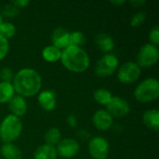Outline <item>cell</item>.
Wrapping results in <instances>:
<instances>
[{
    "mask_svg": "<svg viewBox=\"0 0 159 159\" xmlns=\"http://www.w3.org/2000/svg\"><path fill=\"white\" fill-rule=\"evenodd\" d=\"M129 3V5H131L134 7H142L143 6H144L146 4V1H144V0H131Z\"/></svg>",
    "mask_w": 159,
    "mask_h": 159,
    "instance_id": "cell-33",
    "label": "cell"
},
{
    "mask_svg": "<svg viewBox=\"0 0 159 159\" xmlns=\"http://www.w3.org/2000/svg\"><path fill=\"white\" fill-rule=\"evenodd\" d=\"M58 154L54 146L48 145L46 143L38 146L34 153V159H57Z\"/></svg>",
    "mask_w": 159,
    "mask_h": 159,
    "instance_id": "cell-18",
    "label": "cell"
},
{
    "mask_svg": "<svg viewBox=\"0 0 159 159\" xmlns=\"http://www.w3.org/2000/svg\"><path fill=\"white\" fill-rule=\"evenodd\" d=\"M61 50L52 45L45 47L42 50V58L47 62L49 63H54L59 61L61 60Z\"/></svg>",
    "mask_w": 159,
    "mask_h": 159,
    "instance_id": "cell-19",
    "label": "cell"
},
{
    "mask_svg": "<svg viewBox=\"0 0 159 159\" xmlns=\"http://www.w3.org/2000/svg\"><path fill=\"white\" fill-rule=\"evenodd\" d=\"M16 33H17L16 26L11 22L4 21L0 27V34L5 38H7V40L14 37L16 35Z\"/></svg>",
    "mask_w": 159,
    "mask_h": 159,
    "instance_id": "cell-23",
    "label": "cell"
},
{
    "mask_svg": "<svg viewBox=\"0 0 159 159\" xmlns=\"http://www.w3.org/2000/svg\"><path fill=\"white\" fill-rule=\"evenodd\" d=\"M143 122L149 129L154 131L159 129V111L157 108L148 109L143 114Z\"/></svg>",
    "mask_w": 159,
    "mask_h": 159,
    "instance_id": "cell-16",
    "label": "cell"
},
{
    "mask_svg": "<svg viewBox=\"0 0 159 159\" xmlns=\"http://www.w3.org/2000/svg\"><path fill=\"white\" fill-rule=\"evenodd\" d=\"M58 157L61 158L71 159L75 157L80 151V143L73 138H64L56 145Z\"/></svg>",
    "mask_w": 159,
    "mask_h": 159,
    "instance_id": "cell-9",
    "label": "cell"
},
{
    "mask_svg": "<svg viewBox=\"0 0 159 159\" xmlns=\"http://www.w3.org/2000/svg\"><path fill=\"white\" fill-rule=\"evenodd\" d=\"M45 143L50 146L56 147V145L61 142V132L58 128L52 127L47 130L44 136Z\"/></svg>",
    "mask_w": 159,
    "mask_h": 159,
    "instance_id": "cell-21",
    "label": "cell"
},
{
    "mask_svg": "<svg viewBox=\"0 0 159 159\" xmlns=\"http://www.w3.org/2000/svg\"><path fill=\"white\" fill-rule=\"evenodd\" d=\"M3 22H4V20H3V17H2V15L0 14V27H1V25L3 24Z\"/></svg>",
    "mask_w": 159,
    "mask_h": 159,
    "instance_id": "cell-35",
    "label": "cell"
},
{
    "mask_svg": "<svg viewBox=\"0 0 159 159\" xmlns=\"http://www.w3.org/2000/svg\"><path fill=\"white\" fill-rule=\"evenodd\" d=\"M127 1L126 0H112L110 1V4L114 5V6H123L124 4H126Z\"/></svg>",
    "mask_w": 159,
    "mask_h": 159,
    "instance_id": "cell-34",
    "label": "cell"
},
{
    "mask_svg": "<svg viewBox=\"0 0 159 159\" xmlns=\"http://www.w3.org/2000/svg\"><path fill=\"white\" fill-rule=\"evenodd\" d=\"M61 62L65 69L73 73H84L90 64L89 56L81 47L70 46L61 50Z\"/></svg>",
    "mask_w": 159,
    "mask_h": 159,
    "instance_id": "cell-2",
    "label": "cell"
},
{
    "mask_svg": "<svg viewBox=\"0 0 159 159\" xmlns=\"http://www.w3.org/2000/svg\"><path fill=\"white\" fill-rule=\"evenodd\" d=\"M95 44L97 48L104 54L111 53L115 48L114 38L110 34H104V33L98 34L95 36Z\"/></svg>",
    "mask_w": 159,
    "mask_h": 159,
    "instance_id": "cell-15",
    "label": "cell"
},
{
    "mask_svg": "<svg viewBox=\"0 0 159 159\" xmlns=\"http://www.w3.org/2000/svg\"><path fill=\"white\" fill-rule=\"evenodd\" d=\"M142 75V68L135 61H127L119 65L117 69V79L120 83L129 85L137 82Z\"/></svg>",
    "mask_w": 159,
    "mask_h": 159,
    "instance_id": "cell-6",
    "label": "cell"
},
{
    "mask_svg": "<svg viewBox=\"0 0 159 159\" xmlns=\"http://www.w3.org/2000/svg\"><path fill=\"white\" fill-rule=\"evenodd\" d=\"M8 50H9L8 40L0 34V61L7 57Z\"/></svg>",
    "mask_w": 159,
    "mask_h": 159,
    "instance_id": "cell-28",
    "label": "cell"
},
{
    "mask_svg": "<svg viewBox=\"0 0 159 159\" xmlns=\"http://www.w3.org/2000/svg\"><path fill=\"white\" fill-rule=\"evenodd\" d=\"M15 95L12 83L0 82V103H8Z\"/></svg>",
    "mask_w": 159,
    "mask_h": 159,
    "instance_id": "cell-20",
    "label": "cell"
},
{
    "mask_svg": "<svg viewBox=\"0 0 159 159\" xmlns=\"http://www.w3.org/2000/svg\"><path fill=\"white\" fill-rule=\"evenodd\" d=\"M37 102L43 110L46 112H51L57 105L56 93L51 89L42 90L37 94Z\"/></svg>",
    "mask_w": 159,
    "mask_h": 159,
    "instance_id": "cell-13",
    "label": "cell"
},
{
    "mask_svg": "<svg viewBox=\"0 0 159 159\" xmlns=\"http://www.w3.org/2000/svg\"><path fill=\"white\" fill-rule=\"evenodd\" d=\"M66 122H67V125H68L69 127L73 128V129L76 128V126H77V118H76V116H75V115H73V114H71V115H69V116H67Z\"/></svg>",
    "mask_w": 159,
    "mask_h": 159,
    "instance_id": "cell-32",
    "label": "cell"
},
{
    "mask_svg": "<svg viewBox=\"0 0 159 159\" xmlns=\"http://www.w3.org/2000/svg\"><path fill=\"white\" fill-rule=\"evenodd\" d=\"M149 41L150 44L158 47L159 45V26L156 25L153 28H151L149 32Z\"/></svg>",
    "mask_w": 159,
    "mask_h": 159,
    "instance_id": "cell-29",
    "label": "cell"
},
{
    "mask_svg": "<svg viewBox=\"0 0 159 159\" xmlns=\"http://www.w3.org/2000/svg\"><path fill=\"white\" fill-rule=\"evenodd\" d=\"M50 40L52 43V46L56 47L57 48L63 50L71 46V40H70V32L62 27H57L55 28L50 36Z\"/></svg>",
    "mask_w": 159,
    "mask_h": 159,
    "instance_id": "cell-12",
    "label": "cell"
},
{
    "mask_svg": "<svg viewBox=\"0 0 159 159\" xmlns=\"http://www.w3.org/2000/svg\"><path fill=\"white\" fill-rule=\"evenodd\" d=\"M23 129L22 121L11 114L6 116L0 123V141L3 143L15 142L21 134Z\"/></svg>",
    "mask_w": 159,
    "mask_h": 159,
    "instance_id": "cell-3",
    "label": "cell"
},
{
    "mask_svg": "<svg viewBox=\"0 0 159 159\" xmlns=\"http://www.w3.org/2000/svg\"><path fill=\"white\" fill-rule=\"evenodd\" d=\"M113 95L110 90L104 88L98 89L94 91L93 93V99L96 102H98L101 105H107L110 101L112 100Z\"/></svg>",
    "mask_w": 159,
    "mask_h": 159,
    "instance_id": "cell-22",
    "label": "cell"
},
{
    "mask_svg": "<svg viewBox=\"0 0 159 159\" xmlns=\"http://www.w3.org/2000/svg\"><path fill=\"white\" fill-rule=\"evenodd\" d=\"M76 136L81 141H89L90 140V133L87 129H79L76 132Z\"/></svg>",
    "mask_w": 159,
    "mask_h": 159,
    "instance_id": "cell-30",
    "label": "cell"
},
{
    "mask_svg": "<svg viewBox=\"0 0 159 159\" xmlns=\"http://www.w3.org/2000/svg\"><path fill=\"white\" fill-rule=\"evenodd\" d=\"M70 40H71V46L82 48V46L86 43V36L80 31H74V32H70Z\"/></svg>",
    "mask_w": 159,
    "mask_h": 159,
    "instance_id": "cell-24",
    "label": "cell"
},
{
    "mask_svg": "<svg viewBox=\"0 0 159 159\" xmlns=\"http://www.w3.org/2000/svg\"><path fill=\"white\" fill-rule=\"evenodd\" d=\"M159 60L158 47L150 43L143 45L136 57V63L141 68H149L155 65Z\"/></svg>",
    "mask_w": 159,
    "mask_h": 159,
    "instance_id": "cell-7",
    "label": "cell"
},
{
    "mask_svg": "<svg viewBox=\"0 0 159 159\" xmlns=\"http://www.w3.org/2000/svg\"><path fill=\"white\" fill-rule=\"evenodd\" d=\"M13 76H14V73L9 67H4L0 70V82L11 83Z\"/></svg>",
    "mask_w": 159,
    "mask_h": 159,
    "instance_id": "cell-27",
    "label": "cell"
},
{
    "mask_svg": "<svg viewBox=\"0 0 159 159\" xmlns=\"http://www.w3.org/2000/svg\"><path fill=\"white\" fill-rule=\"evenodd\" d=\"M92 124L98 130L106 131L112 129L114 125V118L110 116V114L103 109L97 110L92 116Z\"/></svg>",
    "mask_w": 159,
    "mask_h": 159,
    "instance_id": "cell-11",
    "label": "cell"
},
{
    "mask_svg": "<svg viewBox=\"0 0 159 159\" xmlns=\"http://www.w3.org/2000/svg\"><path fill=\"white\" fill-rule=\"evenodd\" d=\"M20 13V9L18 7H16L13 4L11 3H8L7 5H5L2 9H1V12L0 14L2 15V17H6V18H15L16 16H18Z\"/></svg>",
    "mask_w": 159,
    "mask_h": 159,
    "instance_id": "cell-25",
    "label": "cell"
},
{
    "mask_svg": "<svg viewBox=\"0 0 159 159\" xmlns=\"http://www.w3.org/2000/svg\"><path fill=\"white\" fill-rule=\"evenodd\" d=\"M146 18H147V15L145 11H139L131 17L129 24L131 27H139L145 22Z\"/></svg>",
    "mask_w": 159,
    "mask_h": 159,
    "instance_id": "cell-26",
    "label": "cell"
},
{
    "mask_svg": "<svg viewBox=\"0 0 159 159\" xmlns=\"http://www.w3.org/2000/svg\"><path fill=\"white\" fill-rule=\"evenodd\" d=\"M8 104V109L11 113V115L17 116V117H21L25 116L27 113L28 105L26 100L19 95H15L7 103Z\"/></svg>",
    "mask_w": 159,
    "mask_h": 159,
    "instance_id": "cell-14",
    "label": "cell"
},
{
    "mask_svg": "<svg viewBox=\"0 0 159 159\" xmlns=\"http://www.w3.org/2000/svg\"><path fill=\"white\" fill-rule=\"evenodd\" d=\"M10 3L13 4L19 9L23 8V7H28L30 5V1L29 0H13Z\"/></svg>",
    "mask_w": 159,
    "mask_h": 159,
    "instance_id": "cell-31",
    "label": "cell"
},
{
    "mask_svg": "<svg viewBox=\"0 0 159 159\" xmlns=\"http://www.w3.org/2000/svg\"><path fill=\"white\" fill-rule=\"evenodd\" d=\"M119 67L118 58L113 54H104L95 64V75L99 77H109L112 76Z\"/></svg>",
    "mask_w": 159,
    "mask_h": 159,
    "instance_id": "cell-5",
    "label": "cell"
},
{
    "mask_svg": "<svg viewBox=\"0 0 159 159\" xmlns=\"http://www.w3.org/2000/svg\"><path fill=\"white\" fill-rule=\"evenodd\" d=\"M11 83L15 93L25 99L35 96L41 91L42 77L34 69L26 67L14 74Z\"/></svg>",
    "mask_w": 159,
    "mask_h": 159,
    "instance_id": "cell-1",
    "label": "cell"
},
{
    "mask_svg": "<svg viewBox=\"0 0 159 159\" xmlns=\"http://www.w3.org/2000/svg\"><path fill=\"white\" fill-rule=\"evenodd\" d=\"M134 98L141 103H148L159 97V82L155 77H148L140 82L134 90Z\"/></svg>",
    "mask_w": 159,
    "mask_h": 159,
    "instance_id": "cell-4",
    "label": "cell"
},
{
    "mask_svg": "<svg viewBox=\"0 0 159 159\" xmlns=\"http://www.w3.org/2000/svg\"><path fill=\"white\" fill-rule=\"evenodd\" d=\"M0 154L4 159H22L20 149L13 143H3L0 147Z\"/></svg>",
    "mask_w": 159,
    "mask_h": 159,
    "instance_id": "cell-17",
    "label": "cell"
},
{
    "mask_svg": "<svg viewBox=\"0 0 159 159\" xmlns=\"http://www.w3.org/2000/svg\"><path fill=\"white\" fill-rule=\"evenodd\" d=\"M106 111L113 118H121L129 114L130 105L125 99L119 96H113L110 102L106 105Z\"/></svg>",
    "mask_w": 159,
    "mask_h": 159,
    "instance_id": "cell-10",
    "label": "cell"
},
{
    "mask_svg": "<svg viewBox=\"0 0 159 159\" xmlns=\"http://www.w3.org/2000/svg\"><path fill=\"white\" fill-rule=\"evenodd\" d=\"M88 151L93 159H107L110 153V144L105 138L96 136L89 141Z\"/></svg>",
    "mask_w": 159,
    "mask_h": 159,
    "instance_id": "cell-8",
    "label": "cell"
}]
</instances>
